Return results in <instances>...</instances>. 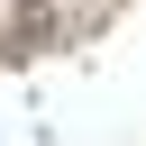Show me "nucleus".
Segmentation results:
<instances>
[{
    "mask_svg": "<svg viewBox=\"0 0 146 146\" xmlns=\"http://www.w3.org/2000/svg\"><path fill=\"white\" fill-rule=\"evenodd\" d=\"M55 27H64V18H55L46 0H18V9L0 18V55H18V64H27V55H46V46H55Z\"/></svg>",
    "mask_w": 146,
    "mask_h": 146,
    "instance_id": "nucleus-1",
    "label": "nucleus"
},
{
    "mask_svg": "<svg viewBox=\"0 0 146 146\" xmlns=\"http://www.w3.org/2000/svg\"><path fill=\"white\" fill-rule=\"evenodd\" d=\"M91 9H110V0H91Z\"/></svg>",
    "mask_w": 146,
    "mask_h": 146,
    "instance_id": "nucleus-2",
    "label": "nucleus"
}]
</instances>
